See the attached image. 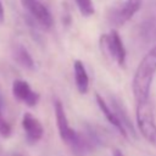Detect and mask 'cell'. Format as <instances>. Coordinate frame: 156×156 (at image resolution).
Segmentation results:
<instances>
[{
  "mask_svg": "<svg viewBox=\"0 0 156 156\" xmlns=\"http://www.w3.org/2000/svg\"><path fill=\"white\" fill-rule=\"evenodd\" d=\"M155 74H156V46H154L143 57V60L139 62L135 69L132 82V89L136 104L149 101L150 89Z\"/></svg>",
  "mask_w": 156,
  "mask_h": 156,
  "instance_id": "obj_1",
  "label": "cell"
},
{
  "mask_svg": "<svg viewBox=\"0 0 156 156\" xmlns=\"http://www.w3.org/2000/svg\"><path fill=\"white\" fill-rule=\"evenodd\" d=\"M143 0H115L107 10V22L118 28L127 23L141 7Z\"/></svg>",
  "mask_w": 156,
  "mask_h": 156,
  "instance_id": "obj_2",
  "label": "cell"
},
{
  "mask_svg": "<svg viewBox=\"0 0 156 156\" xmlns=\"http://www.w3.org/2000/svg\"><path fill=\"white\" fill-rule=\"evenodd\" d=\"M136 127L140 134L154 146H156V121L152 108L147 102L136 104Z\"/></svg>",
  "mask_w": 156,
  "mask_h": 156,
  "instance_id": "obj_3",
  "label": "cell"
},
{
  "mask_svg": "<svg viewBox=\"0 0 156 156\" xmlns=\"http://www.w3.org/2000/svg\"><path fill=\"white\" fill-rule=\"evenodd\" d=\"M100 46L101 50L107 56H110L111 60H113L118 66H124L127 51L116 29H111L108 33L100 37Z\"/></svg>",
  "mask_w": 156,
  "mask_h": 156,
  "instance_id": "obj_4",
  "label": "cell"
},
{
  "mask_svg": "<svg viewBox=\"0 0 156 156\" xmlns=\"http://www.w3.org/2000/svg\"><path fill=\"white\" fill-rule=\"evenodd\" d=\"M21 4L41 28L49 29L52 27L54 18L49 9L40 0H21Z\"/></svg>",
  "mask_w": 156,
  "mask_h": 156,
  "instance_id": "obj_5",
  "label": "cell"
},
{
  "mask_svg": "<svg viewBox=\"0 0 156 156\" xmlns=\"http://www.w3.org/2000/svg\"><path fill=\"white\" fill-rule=\"evenodd\" d=\"M12 94L17 100L26 104L29 107H34L39 102V99H40V95L37 91H34L26 80H22V79L13 80Z\"/></svg>",
  "mask_w": 156,
  "mask_h": 156,
  "instance_id": "obj_6",
  "label": "cell"
},
{
  "mask_svg": "<svg viewBox=\"0 0 156 156\" xmlns=\"http://www.w3.org/2000/svg\"><path fill=\"white\" fill-rule=\"evenodd\" d=\"M22 128L26 134V139L28 144L33 145L38 143L44 135V127L40 121L34 117L32 113L26 112L22 117Z\"/></svg>",
  "mask_w": 156,
  "mask_h": 156,
  "instance_id": "obj_7",
  "label": "cell"
},
{
  "mask_svg": "<svg viewBox=\"0 0 156 156\" xmlns=\"http://www.w3.org/2000/svg\"><path fill=\"white\" fill-rule=\"evenodd\" d=\"M111 108L113 110V112L116 113L117 118L119 119V122L122 123L123 128L126 129L127 134H129L132 138L136 139V132H135V128L129 118V115L124 107V105L122 104L121 100L116 99V98H111Z\"/></svg>",
  "mask_w": 156,
  "mask_h": 156,
  "instance_id": "obj_8",
  "label": "cell"
},
{
  "mask_svg": "<svg viewBox=\"0 0 156 156\" xmlns=\"http://www.w3.org/2000/svg\"><path fill=\"white\" fill-rule=\"evenodd\" d=\"M95 99H96V104H98L100 111L102 112V115L105 116V118L108 121V123L112 124V127H115V128L117 129V132H118L124 139H127V138H128V134H127L126 129L123 128L122 123L119 122V119L117 118L116 113H115L113 110L111 108V106H108L107 102L102 99V96H101L100 94H98V93L95 94Z\"/></svg>",
  "mask_w": 156,
  "mask_h": 156,
  "instance_id": "obj_9",
  "label": "cell"
},
{
  "mask_svg": "<svg viewBox=\"0 0 156 156\" xmlns=\"http://www.w3.org/2000/svg\"><path fill=\"white\" fill-rule=\"evenodd\" d=\"M73 74L77 90L80 94H87L89 90V76L87 73L84 63L80 60H76L73 62Z\"/></svg>",
  "mask_w": 156,
  "mask_h": 156,
  "instance_id": "obj_10",
  "label": "cell"
},
{
  "mask_svg": "<svg viewBox=\"0 0 156 156\" xmlns=\"http://www.w3.org/2000/svg\"><path fill=\"white\" fill-rule=\"evenodd\" d=\"M12 56L13 60L23 68L33 71L35 69V62L32 57V55L29 54V51L21 44H16L12 49Z\"/></svg>",
  "mask_w": 156,
  "mask_h": 156,
  "instance_id": "obj_11",
  "label": "cell"
},
{
  "mask_svg": "<svg viewBox=\"0 0 156 156\" xmlns=\"http://www.w3.org/2000/svg\"><path fill=\"white\" fill-rule=\"evenodd\" d=\"M141 35L147 41L156 39V18H150V20H147L143 23Z\"/></svg>",
  "mask_w": 156,
  "mask_h": 156,
  "instance_id": "obj_12",
  "label": "cell"
},
{
  "mask_svg": "<svg viewBox=\"0 0 156 156\" xmlns=\"http://www.w3.org/2000/svg\"><path fill=\"white\" fill-rule=\"evenodd\" d=\"M4 106H5V99L0 87V134L5 138H9L11 135V127L7 123V121L4 118Z\"/></svg>",
  "mask_w": 156,
  "mask_h": 156,
  "instance_id": "obj_13",
  "label": "cell"
},
{
  "mask_svg": "<svg viewBox=\"0 0 156 156\" xmlns=\"http://www.w3.org/2000/svg\"><path fill=\"white\" fill-rule=\"evenodd\" d=\"M79 12L82 13V16L84 17H89L91 15H94L95 9H94V4L91 0H74Z\"/></svg>",
  "mask_w": 156,
  "mask_h": 156,
  "instance_id": "obj_14",
  "label": "cell"
},
{
  "mask_svg": "<svg viewBox=\"0 0 156 156\" xmlns=\"http://www.w3.org/2000/svg\"><path fill=\"white\" fill-rule=\"evenodd\" d=\"M4 18H5V15H4V6H2V2H1V0H0V24H2Z\"/></svg>",
  "mask_w": 156,
  "mask_h": 156,
  "instance_id": "obj_15",
  "label": "cell"
},
{
  "mask_svg": "<svg viewBox=\"0 0 156 156\" xmlns=\"http://www.w3.org/2000/svg\"><path fill=\"white\" fill-rule=\"evenodd\" d=\"M112 156H124V155H123V154H122L119 150H117V149H116V150H113V154H112Z\"/></svg>",
  "mask_w": 156,
  "mask_h": 156,
  "instance_id": "obj_16",
  "label": "cell"
}]
</instances>
